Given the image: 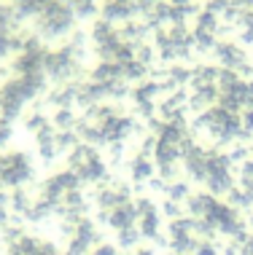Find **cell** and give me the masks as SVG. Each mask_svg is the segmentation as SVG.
Masks as SVG:
<instances>
[{
	"label": "cell",
	"mask_w": 253,
	"mask_h": 255,
	"mask_svg": "<svg viewBox=\"0 0 253 255\" xmlns=\"http://www.w3.org/2000/svg\"><path fill=\"white\" fill-rule=\"evenodd\" d=\"M218 202V199L213 194H194L189 196L186 202H183V210L189 212V218H205L208 215V210Z\"/></svg>",
	"instance_id": "6da1fadb"
},
{
	"label": "cell",
	"mask_w": 253,
	"mask_h": 255,
	"mask_svg": "<svg viewBox=\"0 0 253 255\" xmlns=\"http://www.w3.org/2000/svg\"><path fill=\"white\" fill-rule=\"evenodd\" d=\"M156 172V167H154V161L151 158H143V156H135L132 161H129V177H132L138 185H146L151 177H156L154 175Z\"/></svg>",
	"instance_id": "7a4b0ae2"
},
{
	"label": "cell",
	"mask_w": 253,
	"mask_h": 255,
	"mask_svg": "<svg viewBox=\"0 0 253 255\" xmlns=\"http://www.w3.org/2000/svg\"><path fill=\"white\" fill-rule=\"evenodd\" d=\"M156 140H159V137H156ZM154 158H156V164H178V161H183V153L175 142L159 140L156 142V150H154Z\"/></svg>",
	"instance_id": "3957f363"
},
{
	"label": "cell",
	"mask_w": 253,
	"mask_h": 255,
	"mask_svg": "<svg viewBox=\"0 0 253 255\" xmlns=\"http://www.w3.org/2000/svg\"><path fill=\"white\" fill-rule=\"evenodd\" d=\"M159 207L151 212H146V215H140L138 218V231H140V237H148V239H156L159 237Z\"/></svg>",
	"instance_id": "277c9868"
},
{
	"label": "cell",
	"mask_w": 253,
	"mask_h": 255,
	"mask_svg": "<svg viewBox=\"0 0 253 255\" xmlns=\"http://www.w3.org/2000/svg\"><path fill=\"white\" fill-rule=\"evenodd\" d=\"M208 194L213 196H221V194H229L232 188H235V177H232V172H224V175H208Z\"/></svg>",
	"instance_id": "5b68a950"
},
{
	"label": "cell",
	"mask_w": 253,
	"mask_h": 255,
	"mask_svg": "<svg viewBox=\"0 0 253 255\" xmlns=\"http://www.w3.org/2000/svg\"><path fill=\"white\" fill-rule=\"evenodd\" d=\"M8 207H11V212L13 215H27L30 212V207H32V199L27 196V191L24 188H13L11 191V202H8Z\"/></svg>",
	"instance_id": "8992f818"
},
{
	"label": "cell",
	"mask_w": 253,
	"mask_h": 255,
	"mask_svg": "<svg viewBox=\"0 0 253 255\" xmlns=\"http://www.w3.org/2000/svg\"><path fill=\"white\" fill-rule=\"evenodd\" d=\"M165 194H167L170 202L183 204V202H186V199L191 196V188H189V183H186V180H175V183H170V185H167Z\"/></svg>",
	"instance_id": "52a82bcc"
},
{
	"label": "cell",
	"mask_w": 253,
	"mask_h": 255,
	"mask_svg": "<svg viewBox=\"0 0 253 255\" xmlns=\"http://www.w3.org/2000/svg\"><path fill=\"white\" fill-rule=\"evenodd\" d=\"M54 142H57V148H59V153H65V150H73L78 145V134L73 132V129H62V132H57V137H54Z\"/></svg>",
	"instance_id": "ba28073f"
},
{
	"label": "cell",
	"mask_w": 253,
	"mask_h": 255,
	"mask_svg": "<svg viewBox=\"0 0 253 255\" xmlns=\"http://www.w3.org/2000/svg\"><path fill=\"white\" fill-rule=\"evenodd\" d=\"M227 204L235 207V210H245V207H253V199L245 194L243 188H232L227 194Z\"/></svg>",
	"instance_id": "9c48e42d"
},
{
	"label": "cell",
	"mask_w": 253,
	"mask_h": 255,
	"mask_svg": "<svg viewBox=\"0 0 253 255\" xmlns=\"http://www.w3.org/2000/svg\"><path fill=\"white\" fill-rule=\"evenodd\" d=\"M138 242H140V231H138V226H132V229H121V231H119V247L129 250V247H135Z\"/></svg>",
	"instance_id": "30bf717a"
},
{
	"label": "cell",
	"mask_w": 253,
	"mask_h": 255,
	"mask_svg": "<svg viewBox=\"0 0 253 255\" xmlns=\"http://www.w3.org/2000/svg\"><path fill=\"white\" fill-rule=\"evenodd\" d=\"M73 124H76V116H73V110H70V108H59L57 116H54V127L62 132V129H70Z\"/></svg>",
	"instance_id": "8fae6325"
},
{
	"label": "cell",
	"mask_w": 253,
	"mask_h": 255,
	"mask_svg": "<svg viewBox=\"0 0 253 255\" xmlns=\"http://www.w3.org/2000/svg\"><path fill=\"white\" fill-rule=\"evenodd\" d=\"M183 204H178V202H170V199H165V204L159 207V215H165L167 220H178V218H183Z\"/></svg>",
	"instance_id": "7c38bea8"
},
{
	"label": "cell",
	"mask_w": 253,
	"mask_h": 255,
	"mask_svg": "<svg viewBox=\"0 0 253 255\" xmlns=\"http://www.w3.org/2000/svg\"><path fill=\"white\" fill-rule=\"evenodd\" d=\"M57 137V134H54ZM38 153H40V158H43L46 164H51L54 158L59 156V148H57V142L54 140H49V142H38Z\"/></svg>",
	"instance_id": "4fadbf2b"
},
{
	"label": "cell",
	"mask_w": 253,
	"mask_h": 255,
	"mask_svg": "<svg viewBox=\"0 0 253 255\" xmlns=\"http://www.w3.org/2000/svg\"><path fill=\"white\" fill-rule=\"evenodd\" d=\"M46 127H51L49 124V119H46L43 113H32L30 119H27V129H30V132H40V129H46Z\"/></svg>",
	"instance_id": "5bb4252c"
},
{
	"label": "cell",
	"mask_w": 253,
	"mask_h": 255,
	"mask_svg": "<svg viewBox=\"0 0 253 255\" xmlns=\"http://www.w3.org/2000/svg\"><path fill=\"white\" fill-rule=\"evenodd\" d=\"M229 158H232V164H245L251 158V148L248 145H235L229 150Z\"/></svg>",
	"instance_id": "9a60e30c"
},
{
	"label": "cell",
	"mask_w": 253,
	"mask_h": 255,
	"mask_svg": "<svg viewBox=\"0 0 253 255\" xmlns=\"http://www.w3.org/2000/svg\"><path fill=\"white\" fill-rule=\"evenodd\" d=\"M159 177L165 180L167 185L178 180V164H159Z\"/></svg>",
	"instance_id": "2e32d148"
},
{
	"label": "cell",
	"mask_w": 253,
	"mask_h": 255,
	"mask_svg": "<svg viewBox=\"0 0 253 255\" xmlns=\"http://www.w3.org/2000/svg\"><path fill=\"white\" fill-rule=\"evenodd\" d=\"M89 255H119V250H116L113 245H108V242H100Z\"/></svg>",
	"instance_id": "e0dca14e"
},
{
	"label": "cell",
	"mask_w": 253,
	"mask_h": 255,
	"mask_svg": "<svg viewBox=\"0 0 253 255\" xmlns=\"http://www.w3.org/2000/svg\"><path fill=\"white\" fill-rule=\"evenodd\" d=\"M194 255H218V250L213 247V242H200V247H197Z\"/></svg>",
	"instance_id": "ac0fdd59"
},
{
	"label": "cell",
	"mask_w": 253,
	"mask_h": 255,
	"mask_svg": "<svg viewBox=\"0 0 253 255\" xmlns=\"http://www.w3.org/2000/svg\"><path fill=\"white\" fill-rule=\"evenodd\" d=\"M224 255H240V247H235V245H224Z\"/></svg>",
	"instance_id": "d6986e66"
},
{
	"label": "cell",
	"mask_w": 253,
	"mask_h": 255,
	"mask_svg": "<svg viewBox=\"0 0 253 255\" xmlns=\"http://www.w3.org/2000/svg\"><path fill=\"white\" fill-rule=\"evenodd\" d=\"M135 255H156V253L151 250V247H140V250H138V253H135Z\"/></svg>",
	"instance_id": "ffe728a7"
},
{
	"label": "cell",
	"mask_w": 253,
	"mask_h": 255,
	"mask_svg": "<svg viewBox=\"0 0 253 255\" xmlns=\"http://www.w3.org/2000/svg\"><path fill=\"white\" fill-rule=\"evenodd\" d=\"M248 229H253V218H251V220H248Z\"/></svg>",
	"instance_id": "44dd1931"
},
{
	"label": "cell",
	"mask_w": 253,
	"mask_h": 255,
	"mask_svg": "<svg viewBox=\"0 0 253 255\" xmlns=\"http://www.w3.org/2000/svg\"><path fill=\"white\" fill-rule=\"evenodd\" d=\"M57 255H59V253H57Z\"/></svg>",
	"instance_id": "7402d4cb"
}]
</instances>
